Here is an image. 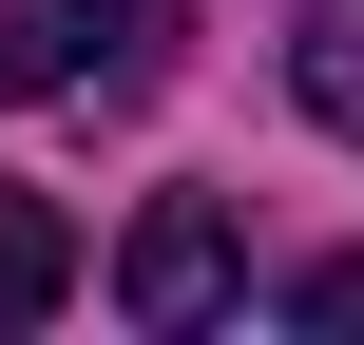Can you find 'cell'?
Here are the masks:
<instances>
[{
  "instance_id": "cell-1",
  "label": "cell",
  "mask_w": 364,
  "mask_h": 345,
  "mask_svg": "<svg viewBox=\"0 0 364 345\" xmlns=\"http://www.w3.org/2000/svg\"><path fill=\"white\" fill-rule=\"evenodd\" d=\"M192 0H0V96H77V77H154Z\"/></svg>"
},
{
  "instance_id": "cell-2",
  "label": "cell",
  "mask_w": 364,
  "mask_h": 345,
  "mask_svg": "<svg viewBox=\"0 0 364 345\" xmlns=\"http://www.w3.org/2000/svg\"><path fill=\"white\" fill-rule=\"evenodd\" d=\"M230 288H250L230 211H211V192H154L134 250H115V307H134V327H230Z\"/></svg>"
},
{
  "instance_id": "cell-3",
  "label": "cell",
  "mask_w": 364,
  "mask_h": 345,
  "mask_svg": "<svg viewBox=\"0 0 364 345\" xmlns=\"http://www.w3.org/2000/svg\"><path fill=\"white\" fill-rule=\"evenodd\" d=\"M288 96H307L326 134H364V0H307V38H288Z\"/></svg>"
},
{
  "instance_id": "cell-4",
  "label": "cell",
  "mask_w": 364,
  "mask_h": 345,
  "mask_svg": "<svg viewBox=\"0 0 364 345\" xmlns=\"http://www.w3.org/2000/svg\"><path fill=\"white\" fill-rule=\"evenodd\" d=\"M58 288H77V230H58L38 192H0V327H38Z\"/></svg>"
},
{
  "instance_id": "cell-5",
  "label": "cell",
  "mask_w": 364,
  "mask_h": 345,
  "mask_svg": "<svg viewBox=\"0 0 364 345\" xmlns=\"http://www.w3.org/2000/svg\"><path fill=\"white\" fill-rule=\"evenodd\" d=\"M288 327H346V345H364V250H326V269L288 288Z\"/></svg>"
}]
</instances>
